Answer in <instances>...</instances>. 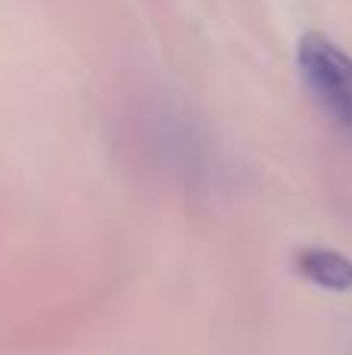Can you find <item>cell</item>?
<instances>
[{"mask_svg":"<svg viewBox=\"0 0 352 355\" xmlns=\"http://www.w3.org/2000/svg\"><path fill=\"white\" fill-rule=\"evenodd\" d=\"M297 66L318 110L346 141H352V56L331 37L309 31L299 37Z\"/></svg>","mask_w":352,"mask_h":355,"instance_id":"6da1fadb","label":"cell"},{"mask_svg":"<svg viewBox=\"0 0 352 355\" xmlns=\"http://www.w3.org/2000/svg\"><path fill=\"white\" fill-rule=\"evenodd\" d=\"M297 271L312 281L315 287L334 290V293H346L352 290V259L337 250H324V246H309V250L297 252Z\"/></svg>","mask_w":352,"mask_h":355,"instance_id":"7a4b0ae2","label":"cell"}]
</instances>
